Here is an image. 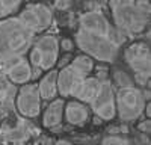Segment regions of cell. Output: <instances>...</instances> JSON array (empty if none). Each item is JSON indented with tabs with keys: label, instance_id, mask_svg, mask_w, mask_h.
Segmentation results:
<instances>
[{
	"label": "cell",
	"instance_id": "cell-1",
	"mask_svg": "<svg viewBox=\"0 0 151 145\" xmlns=\"http://www.w3.org/2000/svg\"><path fill=\"white\" fill-rule=\"evenodd\" d=\"M113 26L125 38L147 29L150 23V0H110Z\"/></svg>",
	"mask_w": 151,
	"mask_h": 145
},
{
	"label": "cell",
	"instance_id": "cell-2",
	"mask_svg": "<svg viewBox=\"0 0 151 145\" xmlns=\"http://www.w3.org/2000/svg\"><path fill=\"white\" fill-rule=\"evenodd\" d=\"M35 41V35L18 17L0 20V65L23 57Z\"/></svg>",
	"mask_w": 151,
	"mask_h": 145
},
{
	"label": "cell",
	"instance_id": "cell-3",
	"mask_svg": "<svg viewBox=\"0 0 151 145\" xmlns=\"http://www.w3.org/2000/svg\"><path fill=\"white\" fill-rule=\"evenodd\" d=\"M74 44H77V47L83 52V55L89 56L94 60H100V62H106V64L113 62L116 59L119 50V47L112 39L82 29H79L77 33H76Z\"/></svg>",
	"mask_w": 151,
	"mask_h": 145
},
{
	"label": "cell",
	"instance_id": "cell-4",
	"mask_svg": "<svg viewBox=\"0 0 151 145\" xmlns=\"http://www.w3.org/2000/svg\"><path fill=\"white\" fill-rule=\"evenodd\" d=\"M58 57H59V39L56 35L45 33L40 36L36 41H33L29 57L32 68L50 71L58 64Z\"/></svg>",
	"mask_w": 151,
	"mask_h": 145
},
{
	"label": "cell",
	"instance_id": "cell-5",
	"mask_svg": "<svg viewBox=\"0 0 151 145\" xmlns=\"http://www.w3.org/2000/svg\"><path fill=\"white\" fill-rule=\"evenodd\" d=\"M145 100L142 97V91L136 86L121 88L115 92V107L116 115L124 123L136 121L144 115Z\"/></svg>",
	"mask_w": 151,
	"mask_h": 145
},
{
	"label": "cell",
	"instance_id": "cell-6",
	"mask_svg": "<svg viewBox=\"0 0 151 145\" xmlns=\"http://www.w3.org/2000/svg\"><path fill=\"white\" fill-rule=\"evenodd\" d=\"M79 24H80L82 30L106 36V38L112 39L118 47H121L124 44V41H125V36L119 30H116L115 26L110 24L107 17L103 14V12H100V11H91V12L83 14L80 17V20H79Z\"/></svg>",
	"mask_w": 151,
	"mask_h": 145
},
{
	"label": "cell",
	"instance_id": "cell-7",
	"mask_svg": "<svg viewBox=\"0 0 151 145\" xmlns=\"http://www.w3.org/2000/svg\"><path fill=\"white\" fill-rule=\"evenodd\" d=\"M21 23L26 26L33 35L41 33L52 26L53 12L47 5L42 3H30L17 15Z\"/></svg>",
	"mask_w": 151,
	"mask_h": 145
},
{
	"label": "cell",
	"instance_id": "cell-8",
	"mask_svg": "<svg viewBox=\"0 0 151 145\" xmlns=\"http://www.w3.org/2000/svg\"><path fill=\"white\" fill-rule=\"evenodd\" d=\"M92 112L104 121H112L116 116V107H115V92H113L112 83L109 79L100 80L98 91L92 101L89 103Z\"/></svg>",
	"mask_w": 151,
	"mask_h": 145
},
{
	"label": "cell",
	"instance_id": "cell-9",
	"mask_svg": "<svg viewBox=\"0 0 151 145\" xmlns=\"http://www.w3.org/2000/svg\"><path fill=\"white\" fill-rule=\"evenodd\" d=\"M15 107L21 116L24 118H36L41 112V95L38 92V85L26 83L17 89L15 95Z\"/></svg>",
	"mask_w": 151,
	"mask_h": 145
},
{
	"label": "cell",
	"instance_id": "cell-10",
	"mask_svg": "<svg viewBox=\"0 0 151 145\" xmlns=\"http://www.w3.org/2000/svg\"><path fill=\"white\" fill-rule=\"evenodd\" d=\"M124 59L134 74L151 76V52L150 45L144 41L132 42L124 50Z\"/></svg>",
	"mask_w": 151,
	"mask_h": 145
},
{
	"label": "cell",
	"instance_id": "cell-11",
	"mask_svg": "<svg viewBox=\"0 0 151 145\" xmlns=\"http://www.w3.org/2000/svg\"><path fill=\"white\" fill-rule=\"evenodd\" d=\"M86 77L88 76L82 74L74 67H71V64L62 70H58V79H56L58 94L60 97H73L82 80Z\"/></svg>",
	"mask_w": 151,
	"mask_h": 145
},
{
	"label": "cell",
	"instance_id": "cell-12",
	"mask_svg": "<svg viewBox=\"0 0 151 145\" xmlns=\"http://www.w3.org/2000/svg\"><path fill=\"white\" fill-rule=\"evenodd\" d=\"M2 71L14 85H26L32 80V65L26 57H17L2 65Z\"/></svg>",
	"mask_w": 151,
	"mask_h": 145
},
{
	"label": "cell",
	"instance_id": "cell-13",
	"mask_svg": "<svg viewBox=\"0 0 151 145\" xmlns=\"http://www.w3.org/2000/svg\"><path fill=\"white\" fill-rule=\"evenodd\" d=\"M17 88L14 83H11L5 72L0 70V119H3L9 115L15 104Z\"/></svg>",
	"mask_w": 151,
	"mask_h": 145
},
{
	"label": "cell",
	"instance_id": "cell-14",
	"mask_svg": "<svg viewBox=\"0 0 151 145\" xmlns=\"http://www.w3.org/2000/svg\"><path fill=\"white\" fill-rule=\"evenodd\" d=\"M64 116L67 119V123H70L71 126H83L88 121V118H89V111H88L86 104L77 100H71L65 103Z\"/></svg>",
	"mask_w": 151,
	"mask_h": 145
},
{
	"label": "cell",
	"instance_id": "cell-15",
	"mask_svg": "<svg viewBox=\"0 0 151 145\" xmlns=\"http://www.w3.org/2000/svg\"><path fill=\"white\" fill-rule=\"evenodd\" d=\"M64 107H65L64 98H55L50 101L42 115V126L47 128L58 127L64 119Z\"/></svg>",
	"mask_w": 151,
	"mask_h": 145
},
{
	"label": "cell",
	"instance_id": "cell-16",
	"mask_svg": "<svg viewBox=\"0 0 151 145\" xmlns=\"http://www.w3.org/2000/svg\"><path fill=\"white\" fill-rule=\"evenodd\" d=\"M56 79H58V70H50L40 80V83H38V92H40V95H41V100L52 101L58 97Z\"/></svg>",
	"mask_w": 151,
	"mask_h": 145
},
{
	"label": "cell",
	"instance_id": "cell-17",
	"mask_svg": "<svg viewBox=\"0 0 151 145\" xmlns=\"http://www.w3.org/2000/svg\"><path fill=\"white\" fill-rule=\"evenodd\" d=\"M98 85H100V80L97 77L88 76L86 79L82 80V83L79 85V88L76 89L73 97H76V100L83 103V104H89L92 101V98L95 97L97 91H98Z\"/></svg>",
	"mask_w": 151,
	"mask_h": 145
},
{
	"label": "cell",
	"instance_id": "cell-18",
	"mask_svg": "<svg viewBox=\"0 0 151 145\" xmlns=\"http://www.w3.org/2000/svg\"><path fill=\"white\" fill-rule=\"evenodd\" d=\"M23 5V0H0V20L15 17Z\"/></svg>",
	"mask_w": 151,
	"mask_h": 145
},
{
	"label": "cell",
	"instance_id": "cell-19",
	"mask_svg": "<svg viewBox=\"0 0 151 145\" xmlns=\"http://www.w3.org/2000/svg\"><path fill=\"white\" fill-rule=\"evenodd\" d=\"M71 67H74L82 74L89 76V72L94 70V59H91L86 55H79L71 60Z\"/></svg>",
	"mask_w": 151,
	"mask_h": 145
},
{
	"label": "cell",
	"instance_id": "cell-20",
	"mask_svg": "<svg viewBox=\"0 0 151 145\" xmlns=\"http://www.w3.org/2000/svg\"><path fill=\"white\" fill-rule=\"evenodd\" d=\"M113 82L118 85V89L121 88H132L134 86V82H133V77L129 76L125 71L122 70H115L113 71Z\"/></svg>",
	"mask_w": 151,
	"mask_h": 145
},
{
	"label": "cell",
	"instance_id": "cell-21",
	"mask_svg": "<svg viewBox=\"0 0 151 145\" xmlns=\"http://www.w3.org/2000/svg\"><path fill=\"white\" fill-rule=\"evenodd\" d=\"M101 145H132L130 139L125 136H119V135H109L104 136L101 141Z\"/></svg>",
	"mask_w": 151,
	"mask_h": 145
},
{
	"label": "cell",
	"instance_id": "cell-22",
	"mask_svg": "<svg viewBox=\"0 0 151 145\" xmlns=\"http://www.w3.org/2000/svg\"><path fill=\"white\" fill-rule=\"evenodd\" d=\"M59 47H60V50H64V52L70 53V52L74 50V41H73L71 38H64V39H60Z\"/></svg>",
	"mask_w": 151,
	"mask_h": 145
},
{
	"label": "cell",
	"instance_id": "cell-23",
	"mask_svg": "<svg viewBox=\"0 0 151 145\" xmlns=\"http://www.w3.org/2000/svg\"><path fill=\"white\" fill-rule=\"evenodd\" d=\"M55 8L59 11H68L71 8V0H55Z\"/></svg>",
	"mask_w": 151,
	"mask_h": 145
},
{
	"label": "cell",
	"instance_id": "cell-24",
	"mask_svg": "<svg viewBox=\"0 0 151 145\" xmlns=\"http://www.w3.org/2000/svg\"><path fill=\"white\" fill-rule=\"evenodd\" d=\"M137 128H139L141 133H145V135H148V133L151 131V121L147 118L144 121H141L139 124H137Z\"/></svg>",
	"mask_w": 151,
	"mask_h": 145
},
{
	"label": "cell",
	"instance_id": "cell-25",
	"mask_svg": "<svg viewBox=\"0 0 151 145\" xmlns=\"http://www.w3.org/2000/svg\"><path fill=\"white\" fill-rule=\"evenodd\" d=\"M70 64H71V55H65L64 57H60V60H59V68L62 70V68H65Z\"/></svg>",
	"mask_w": 151,
	"mask_h": 145
},
{
	"label": "cell",
	"instance_id": "cell-26",
	"mask_svg": "<svg viewBox=\"0 0 151 145\" xmlns=\"http://www.w3.org/2000/svg\"><path fill=\"white\" fill-rule=\"evenodd\" d=\"M144 112H145L147 118L150 119V116H151V103H150V101H147V103H145V107H144Z\"/></svg>",
	"mask_w": 151,
	"mask_h": 145
},
{
	"label": "cell",
	"instance_id": "cell-27",
	"mask_svg": "<svg viewBox=\"0 0 151 145\" xmlns=\"http://www.w3.org/2000/svg\"><path fill=\"white\" fill-rule=\"evenodd\" d=\"M40 76H41V70L40 68H32V80L38 79Z\"/></svg>",
	"mask_w": 151,
	"mask_h": 145
},
{
	"label": "cell",
	"instance_id": "cell-28",
	"mask_svg": "<svg viewBox=\"0 0 151 145\" xmlns=\"http://www.w3.org/2000/svg\"><path fill=\"white\" fill-rule=\"evenodd\" d=\"M53 145H73L70 141H67V139H59V141H56Z\"/></svg>",
	"mask_w": 151,
	"mask_h": 145
},
{
	"label": "cell",
	"instance_id": "cell-29",
	"mask_svg": "<svg viewBox=\"0 0 151 145\" xmlns=\"http://www.w3.org/2000/svg\"><path fill=\"white\" fill-rule=\"evenodd\" d=\"M41 141H42V144H44V145H48V144H52V139H50V138H42Z\"/></svg>",
	"mask_w": 151,
	"mask_h": 145
},
{
	"label": "cell",
	"instance_id": "cell-30",
	"mask_svg": "<svg viewBox=\"0 0 151 145\" xmlns=\"http://www.w3.org/2000/svg\"><path fill=\"white\" fill-rule=\"evenodd\" d=\"M132 2H134V0H132Z\"/></svg>",
	"mask_w": 151,
	"mask_h": 145
}]
</instances>
